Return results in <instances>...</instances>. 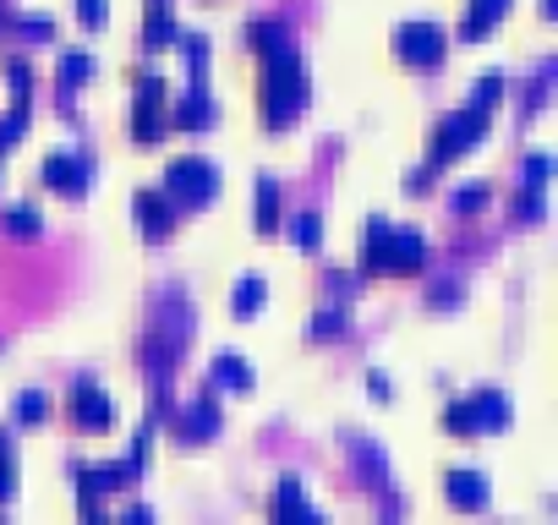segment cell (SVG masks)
<instances>
[{"instance_id":"obj_4","label":"cell","mask_w":558,"mask_h":525,"mask_svg":"<svg viewBox=\"0 0 558 525\" xmlns=\"http://www.w3.org/2000/svg\"><path fill=\"white\" fill-rule=\"evenodd\" d=\"M482 137H487V110H482V104H465V110L444 115V121H438V132H433V170L455 165L465 148H476Z\"/></svg>"},{"instance_id":"obj_42","label":"cell","mask_w":558,"mask_h":525,"mask_svg":"<svg viewBox=\"0 0 558 525\" xmlns=\"http://www.w3.org/2000/svg\"><path fill=\"white\" fill-rule=\"evenodd\" d=\"M0 22H6V0H0Z\"/></svg>"},{"instance_id":"obj_5","label":"cell","mask_w":558,"mask_h":525,"mask_svg":"<svg viewBox=\"0 0 558 525\" xmlns=\"http://www.w3.org/2000/svg\"><path fill=\"white\" fill-rule=\"evenodd\" d=\"M159 192L170 197V203H186V208H197V203H208V197L219 192V165L214 159H197V154H186V159H170V170H165V186Z\"/></svg>"},{"instance_id":"obj_10","label":"cell","mask_w":558,"mask_h":525,"mask_svg":"<svg viewBox=\"0 0 558 525\" xmlns=\"http://www.w3.org/2000/svg\"><path fill=\"white\" fill-rule=\"evenodd\" d=\"M72 422H77V427H93V433H104V427L115 422L110 394H104L93 378H77V383H72Z\"/></svg>"},{"instance_id":"obj_2","label":"cell","mask_w":558,"mask_h":525,"mask_svg":"<svg viewBox=\"0 0 558 525\" xmlns=\"http://www.w3.org/2000/svg\"><path fill=\"white\" fill-rule=\"evenodd\" d=\"M427 263V236L422 230L389 225V219H372L362 236V268L367 274H416Z\"/></svg>"},{"instance_id":"obj_41","label":"cell","mask_w":558,"mask_h":525,"mask_svg":"<svg viewBox=\"0 0 558 525\" xmlns=\"http://www.w3.org/2000/svg\"><path fill=\"white\" fill-rule=\"evenodd\" d=\"M427 186H433V165H427V170H411V175H405V192H427Z\"/></svg>"},{"instance_id":"obj_7","label":"cell","mask_w":558,"mask_h":525,"mask_svg":"<svg viewBox=\"0 0 558 525\" xmlns=\"http://www.w3.org/2000/svg\"><path fill=\"white\" fill-rule=\"evenodd\" d=\"M170 126V104H165V77L148 72L143 83H137V99H132V132L137 143H154L159 132Z\"/></svg>"},{"instance_id":"obj_37","label":"cell","mask_w":558,"mask_h":525,"mask_svg":"<svg viewBox=\"0 0 558 525\" xmlns=\"http://www.w3.org/2000/svg\"><path fill=\"white\" fill-rule=\"evenodd\" d=\"M148 449H154V427H137V438H132V465L137 471L148 465Z\"/></svg>"},{"instance_id":"obj_26","label":"cell","mask_w":558,"mask_h":525,"mask_svg":"<svg viewBox=\"0 0 558 525\" xmlns=\"http://www.w3.org/2000/svg\"><path fill=\"white\" fill-rule=\"evenodd\" d=\"M290 241H296L301 252H318V241H323V219H318V214H296V219H290Z\"/></svg>"},{"instance_id":"obj_35","label":"cell","mask_w":558,"mask_h":525,"mask_svg":"<svg viewBox=\"0 0 558 525\" xmlns=\"http://www.w3.org/2000/svg\"><path fill=\"white\" fill-rule=\"evenodd\" d=\"M548 170H553L548 154H526V186H548Z\"/></svg>"},{"instance_id":"obj_30","label":"cell","mask_w":558,"mask_h":525,"mask_svg":"<svg viewBox=\"0 0 558 525\" xmlns=\"http://www.w3.org/2000/svg\"><path fill=\"white\" fill-rule=\"evenodd\" d=\"M6 83H11V104H28V93H33L28 61H6Z\"/></svg>"},{"instance_id":"obj_32","label":"cell","mask_w":558,"mask_h":525,"mask_svg":"<svg viewBox=\"0 0 558 525\" xmlns=\"http://www.w3.org/2000/svg\"><path fill=\"white\" fill-rule=\"evenodd\" d=\"M504 99V77L498 72H487L482 83H476V93H471V104H482V110H493V104Z\"/></svg>"},{"instance_id":"obj_20","label":"cell","mask_w":558,"mask_h":525,"mask_svg":"<svg viewBox=\"0 0 558 525\" xmlns=\"http://www.w3.org/2000/svg\"><path fill=\"white\" fill-rule=\"evenodd\" d=\"M208 378L225 383V389H252V383H258V378H252V367L236 356V350H219V356L208 361Z\"/></svg>"},{"instance_id":"obj_24","label":"cell","mask_w":558,"mask_h":525,"mask_svg":"<svg viewBox=\"0 0 558 525\" xmlns=\"http://www.w3.org/2000/svg\"><path fill=\"white\" fill-rule=\"evenodd\" d=\"M290 39V28H285V22H274V17H258V22H247V44H252V50H274V44H285Z\"/></svg>"},{"instance_id":"obj_21","label":"cell","mask_w":558,"mask_h":525,"mask_svg":"<svg viewBox=\"0 0 558 525\" xmlns=\"http://www.w3.org/2000/svg\"><path fill=\"white\" fill-rule=\"evenodd\" d=\"M181 55H186V77H192V88H208V39L203 33H176Z\"/></svg>"},{"instance_id":"obj_34","label":"cell","mask_w":558,"mask_h":525,"mask_svg":"<svg viewBox=\"0 0 558 525\" xmlns=\"http://www.w3.org/2000/svg\"><path fill=\"white\" fill-rule=\"evenodd\" d=\"M487 203V186H460L455 192V214H476Z\"/></svg>"},{"instance_id":"obj_6","label":"cell","mask_w":558,"mask_h":525,"mask_svg":"<svg viewBox=\"0 0 558 525\" xmlns=\"http://www.w3.org/2000/svg\"><path fill=\"white\" fill-rule=\"evenodd\" d=\"M449 50V33L438 28L433 17H416V22H400L394 28V55H400L405 66H438Z\"/></svg>"},{"instance_id":"obj_38","label":"cell","mask_w":558,"mask_h":525,"mask_svg":"<svg viewBox=\"0 0 558 525\" xmlns=\"http://www.w3.org/2000/svg\"><path fill=\"white\" fill-rule=\"evenodd\" d=\"M455 301H460V285H455V279H438V285H433V307H455Z\"/></svg>"},{"instance_id":"obj_17","label":"cell","mask_w":558,"mask_h":525,"mask_svg":"<svg viewBox=\"0 0 558 525\" xmlns=\"http://www.w3.org/2000/svg\"><path fill=\"white\" fill-rule=\"evenodd\" d=\"M263 301H269V279H263V274H241L236 290H230V312H236V318H258Z\"/></svg>"},{"instance_id":"obj_29","label":"cell","mask_w":558,"mask_h":525,"mask_svg":"<svg viewBox=\"0 0 558 525\" xmlns=\"http://www.w3.org/2000/svg\"><path fill=\"white\" fill-rule=\"evenodd\" d=\"M345 323H351V318H345V307H329V312H318V318L307 323V334H312V340H329V334H345Z\"/></svg>"},{"instance_id":"obj_3","label":"cell","mask_w":558,"mask_h":525,"mask_svg":"<svg viewBox=\"0 0 558 525\" xmlns=\"http://www.w3.org/2000/svg\"><path fill=\"white\" fill-rule=\"evenodd\" d=\"M444 427L460 438L471 433H493V427H509V400L498 389H476V394H460V400L444 405Z\"/></svg>"},{"instance_id":"obj_11","label":"cell","mask_w":558,"mask_h":525,"mask_svg":"<svg viewBox=\"0 0 558 525\" xmlns=\"http://www.w3.org/2000/svg\"><path fill=\"white\" fill-rule=\"evenodd\" d=\"M132 214H137V225H143L148 241L170 236V225H176V203H170L165 192H154V186H143V192L132 197Z\"/></svg>"},{"instance_id":"obj_33","label":"cell","mask_w":558,"mask_h":525,"mask_svg":"<svg viewBox=\"0 0 558 525\" xmlns=\"http://www.w3.org/2000/svg\"><path fill=\"white\" fill-rule=\"evenodd\" d=\"M515 214L526 219V225H537V219H542V186H526V192H520Z\"/></svg>"},{"instance_id":"obj_19","label":"cell","mask_w":558,"mask_h":525,"mask_svg":"<svg viewBox=\"0 0 558 525\" xmlns=\"http://www.w3.org/2000/svg\"><path fill=\"white\" fill-rule=\"evenodd\" d=\"M252 225L269 236V230H279V186L274 175H258V186H252Z\"/></svg>"},{"instance_id":"obj_28","label":"cell","mask_w":558,"mask_h":525,"mask_svg":"<svg viewBox=\"0 0 558 525\" xmlns=\"http://www.w3.org/2000/svg\"><path fill=\"white\" fill-rule=\"evenodd\" d=\"M11 493H17V454H11V438L0 427V498H11Z\"/></svg>"},{"instance_id":"obj_13","label":"cell","mask_w":558,"mask_h":525,"mask_svg":"<svg viewBox=\"0 0 558 525\" xmlns=\"http://www.w3.org/2000/svg\"><path fill=\"white\" fill-rule=\"evenodd\" d=\"M208 121H214V99H208V88H186L176 99V110H170V126H176V132H203Z\"/></svg>"},{"instance_id":"obj_27","label":"cell","mask_w":558,"mask_h":525,"mask_svg":"<svg viewBox=\"0 0 558 525\" xmlns=\"http://www.w3.org/2000/svg\"><path fill=\"white\" fill-rule=\"evenodd\" d=\"M50 416V394H39V389H28V394H17V422L22 427H33V422H44Z\"/></svg>"},{"instance_id":"obj_14","label":"cell","mask_w":558,"mask_h":525,"mask_svg":"<svg viewBox=\"0 0 558 525\" xmlns=\"http://www.w3.org/2000/svg\"><path fill=\"white\" fill-rule=\"evenodd\" d=\"M444 493H449L455 509H487V476L482 471H449Z\"/></svg>"},{"instance_id":"obj_40","label":"cell","mask_w":558,"mask_h":525,"mask_svg":"<svg viewBox=\"0 0 558 525\" xmlns=\"http://www.w3.org/2000/svg\"><path fill=\"white\" fill-rule=\"evenodd\" d=\"M367 389H372V400H389V394H394V383L383 378L378 367H372V372H367Z\"/></svg>"},{"instance_id":"obj_22","label":"cell","mask_w":558,"mask_h":525,"mask_svg":"<svg viewBox=\"0 0 558 525\" xmlns=\"http://www.w3.org/2000/svg\"><path fill=\"white\" fill-rule=\"evenodd\" d=\"M351 460L362 465V476H367L372 487H383V482H389V460H383V454L372 449L367 438H351Z\"/></svg>"},{"instance_id":"obj_12","label":"cell","mask_w":558,"mask_h":525,"mask_svg":"<svg viewBox=\"0 0 558 525\" xmlns=\"http://www.w3.org/2000/svg\"><path fill=\"white\" fill-rule=\"evenodd\" d=\"M72 482L93 487V493H121V487L137 482V465H132V454H126V460H110V465H72Z\"/></svg>"},{"instance_id":"obj_23","label":"cell","mask_w":558,"mask_h":525,"mask_svg":"<svg viewBox=\"0 0 558 525\" xmlns=\"http://www.w3.org/2000/svg\"><path fill=\"white\" fill-rule=\"evenodd\" d=\"M55 77H61V88L72 93L77 83H88V77H93V55L88 50H66L61 66H55Z\"/></svg>"},{"instance_id":"obj_1","label":"cell","mask_w":558,"mask_h":525,"mask_svg":"<svg viewBox=\"0 0 558 525\" xmlns=\"http://www.w3.org/2000/svg\"><path fill=\"white\" fill-rule=\"evenodd\" d=\"M258 61H263V121H269V132H279L307 110V66L296 55V39L263 50Z\"/></svg>"},{"instance_id":"obj_25","label":"cell","mask_w":558,"mask_h":525,"mask_svg":"<svg viewBox=\"0 0 558 525\" xmlns=\"http://www.w3.org/2000/svg\"><path fill=\"white\" fill-rule=\"evenodd\" d=\"M39 225H44V214L33 203H11L6 208V230H11V236H39Z\"/></svg>"},{"instance_id":"obj_39","label":"cell","mask_w":558,"mask_h":525,"mask_svg":"<svg viewBox=\"0 0 558 525\" xmlns=\"http://www.w3.org/2000/svg\"><path fill=\"white\" fill-rule=\"evenodd\" d=\"M22 33H28V39H55V22L50 17H22Z\"/></svg>"},{"instance_id":"obj_15","label":"cell","mask_w":558,"mask_h":525,"mask_svg":"<svg viewBox=\"0 0 558 525\" xmlns=\"http://www.w3.org/2000/svg\"><path fill=\"white\" fill-rule=\"evenodd\" d=\"M170 44H176V11H170V0H148L143 50H170Z\"/></svg>"},{"instance_id":"obj_18","label":"cell","mask_w":558,"mask_h":525,"mask_svg":"<svg viewBox=\"0 0 558 525\" xmlns=\"http://www.w3.org/2000/svg\"><path fill=\"white\" fill-rule=\"evenodd\" d=\"M269 509H274L279 520H290V515H312V520H318V509H312V498H307V487H301V476H279Z\"/></svg>"},{"instance_id":"obj_36","label":"cell","mask_w":558,"mask_h":525,"mask_svg":"<svg viewBox=\"0 0 558 525\" xmlns=\"http://www.w3.org/2000/svg\"><path fill=\"white\" fill-rule=\"evenodd\" d=\"M77 17H83V28H104L110 6H104V0H77Z\"/></svg>"},{"instance_id":"obj_31","label":"cell","mask_w":558,"mask_h":525,"mask_svg":"<svg viewBox=\"0 0 558 525\" xmlns=\"http://www.w3.org/2000/svg\"><path fill=\"white\" fill-rule=\"evenodd\" d=\"M22 126H28V104H11V115H0V154L22 137Z\"/></svg>"},{"instance_id":"obj_16","label":"cell","mask_w":558,"mask_h":525,"mask_svg":"<svg viewBox=\"0 0 558 525\" xmlns=\"http://www.w3.org/2000/svg\"><path fill=\"white\" fill-rule=\"evenodd\" d=\"M504 6H509V0H471V6H465V22H460V39L465 44L487 39V33H493V22L504 17Z\"/></svg>"},{"instance_id":"obj_8","label":"cell","mask_w":558,"mask_h":525,"mask_svg":"<svg viewBox=\"0 0 558 525\" xmlns=\"http://www.w3.org/2000/svg\"><path fill=\"white\" fill-rule=\"evenodd\" d=\"M88 175H93V159L77 154V148H55V154H44V181H50L55 192L83 197L88 192Z\"/></svg>"},{"instance_id":"obj_9","label":"cell","mask_w":558,"mask_h":525,"mask_svg":"<svg viewBox=\"0 0 558 525\" xmlns=\"http://www.w3.org/2000/svg\"><path fill=\"white\" fill-rule=\"evenodd\" d=\"M170 422H176V438L181 443H203L219 433V400H214V383H203V394H197L186 411H170Z\"/></svg>"}]
</instances>
